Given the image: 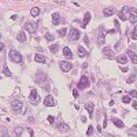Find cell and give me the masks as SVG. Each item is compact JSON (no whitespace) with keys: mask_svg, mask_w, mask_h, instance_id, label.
Returning <instances> with one entry per match:
<instances>
[{"mask_svg":"<svg viewBox=\"0 0 137 137\" xmlns=\"http://www.w3.org/2000/svg\"><path fill=\"white\" fill-rule=\"evenodd\" d=\"M23 108V104H22V101L18 100V99H15V100L11 101V110L14 111L15 114H19Z\"/></svg>","mask_w":137,"mask_h":137,"instance_id":"cell-3","label":"cell"},{"mask_svg":"<svg viewBox=\"0 0 137 137\" xmlns=\"http://www.w3.org/2000/svg\"><path fill=\"white\" fill-rule=\"evenodd\" d=\"M29 122H36V119H34V118H32V116H30V118H29Z\"/></svg>","mask_w":137,"mask_h":137,"instance_id":"cell-49","label":"cell"},{"mask_svg":"<svg viewBox=\"0 0 137 137\" xmlns=\"http://www.w3.org/2000/svg\"><path fill=\"white\" fill-rule=\"evenodd\" d=\"M29 100H30V103H32L33 106H36V104L40 103V97H39V93H37L36 89H32L30 96H29Z\"/></svg>","mask_w":137,"mask_h":137,"instance_id":"cell-6","label":"cell"},{"mask_svg":"<svg viewBox=\"0 0 137 137\" xmlns=\"http://www.w3.org/2000/svg\"><path fill=\"white\" fill-rule=\"evenodd\" d=\"M62 22H65V21H63V18L60 17V14H58V12H54V14H52V23L56 26V25L62 23Z\"/></svg>","mask_w":137,"mask_h":137,"instance_id":"cell-12","label":"cell"},{"mask_svg":"<svg viewBox=\"0 0 137 137\" xmlns=\"http://www.w3.org/2000/svg\"><path fill=\"white\" fill-rule=\"evenodd\" d=\"M43 87H44V88H43V89H45V91H49V89H51L48 84H45V85H43Z\"/></svg>","mask_w":137,"mask_h":137,"instance_id":"cell-43","label":"cell"},{"mask_svg":"<svg viewBox=\"0 0 137 137\" xmlns=\"http://www.w3.org/2000/svg\"><path fill=\"white\" fill-rule=\"evenodd\" d=\"M27 132H29V134H30V136H34V132H33L32 129H27Z\"/></svg>","mask_w":137,"mask_h":137,"instance_id":"cell-45","label":"cell"},{"mask_svg":"<svg viewBox=\"0 0 137 137\" xmlns=\"http://www.w3.org/2000/svg\"><path fill=\"white\" fill-rule=\"evenodd\" d=\"M8 58L11 59V62H14V63H21L22 62V55H21V52L17 51V49H10Z\"/></svg>","mask_w":137,"mask_h":137,"instance_id":"cell-1","label":"cell"},{"mask_svg":"<svg viewBox=\"0 0 137 137\" xmlns=\"http://www.w3.org/2000/svg\"><path fill=\"white\" fill-rule=\"evenodd\" d=\"M130 37H132V40H137V30H136V27H134V29L132 30Z\"/></svg>","mask_w":137,"mask_h":137,"instance_id":"cell-31","label":"cell"},{"mask_svg":"<svg viewBox=\"0 0 137 137\" xmlns=\"http://www.w3.org/2000/svg\"><path fill=\"white\" fill-rule=\"evenodd\" d=\"M93 107H95V106H93V103H91V101L85 104V110L88 111V114H89V118L93 116Z\"/></svg>","mask_w":137,"mask_h":137,"instance_id":"cell-15","label":"cell"},{"mask_svg":"<svg viewBox=\"0 0 137 137\" xmlns=\"http://www.w3.org/2000/svg\"><path fill=\"white\" fill-rule=\"evenodd\" d=\"M132 106H133V108H137V101L133 100V101H132Z\"/></svg>","mask_w":137,"mask_h":137,"instance_id":"cell-44","label":"cell"},{"mask_svg":"<svg viewBox=\"0 0 137 137\" xmlns=\"http://www.w3.org/2000/svg\"><path fill=\"white\" fill-rule=\"evenodd\" d=\"M3 73L7 75V77H12L11 71H10V70H8V67H7V66H3Z\"/></svg>","mask_w":137,"mask_h":137,"instance_id":"cell-29","label":"cell"},{"mask_svg":"<svg viewBox=\"0 0 137 137\" xmlns=\"http://www.w3.org/2000/svg\"><path fill=\"white\" fill-rule=\"evenodd\" d=\"M92 133H93V126H89V128H88V132H87V136H91Z\"/></svg>","mask_w":137,"mask_h":137,"instance_id":"cell-37","label":"cell"},{"mask_svg":"<svg viewBox=\"0 0 137 137\" xmlns=\"http://www.w3.org/2000/svg\"><path fill=\"white\" fill-rule=\"evenodd\" d=\"M107 33H110V34H114V33H115V29H110Z\"/></svg>","mask_w":137,"mask_h":137,"instance_id":"cell-46","label":"cell"},{"mask_svg":"<svg viewBox=\"0 0 137 137\" xmlns=\"http://www.w3.org/2000/svg\"><path fill=\"white\" fill-rule=\"evenodd\" d=\"M17 39H18L19 43H25V41H26V34H25V32H19L18 36H17Z\"/></svg>","mask_w":137,"mask_h":137,"instance_id":"cell-22","label":"cell"},{"mask_svg":"<svg viewBox=\"0 0 137 137\" xmlns=\"http://www.w3.org/2000/svg\"><path fill=\"white\" fill-rule=\"evenodd\" d=\"M84 43H85V44H89V37H88V36L84 37Z\"/></svg>","mask_w":137,"mask_h":137,"instance_id":"cell-42","label":"cell"},{"mask_svg":"<svg viewBox=\"0 0 137 137\" xmlns=\"http://www.w3.org/2000/svg\"><path fill=\"white\" fill-rule=\"evenodd\" d=\"M129 96H130V97H136V91H130V93H129Z\"/></svg>","mask_w":137,"mask_h":137,"instance_id":"cell-39","label":"cell"},{"mask_svg":"<svg viewBox=\"0 0 137 137\" xmlns=\"http://www.w3.org/2000/svg\"><path fill=\"white\" fill-rule=\"evenodd\" d=\"M4 49V44L3 43H0V51H3Z\"/></svg>","mask_w":137,"mask_h":137,"instance_id":"cell-48","label":"cell"},{"mask_svg":"<svg viewBox=\"0 0 137 137\" xmlns=\"http://www.w3.org/2000/svg\"><path fill=\"white\" fill-rule=\"evenodd\" d=\"M81 67H82V70H85V68H87V67H88V63H84V65H82V66H81Z\"/></svg>","mask_w":137,"mask_h":137,"instance_id":"cell-47","label":"cell"},{"mask_svg":"<svg viewBox=\"0 0 137 137\" xmlns=\"http://www.w3.org/2000/svg\"><path fill=\"white\" fill-rule=\"evenodd\" d=\"M30 14H32V17H37V15L40 14V8L39 7H33V8L30 10Z\"/></svg>","mask_w":137,"mask_h":137,"instance_id":"cell-28","label":"cell"},{"mask_svg":"<svg viewBox=\"0 0 137 137\" xmlns=\"http://www.w3.org/2000/svg\"><path fill=\"white\" fill-rule=\"evenodd\" d=\"M45 40H47L48 43H52L55 40V36L52 33H45Z\"/></svg>","mask_w":137,"mask_h":137,"instance_id":"cell-26","label":"cell"},{"mask_svg":"<svg viewBox=\"0 0 137 137\" xmlns=\"http://www.w3.org/2000/svg\"><path fill=\"white\" fill-rule=\"evenodd\" d=\"M73 95H74V97H78V95H80V93H78L77 89H73Z\"/></svg>","mask_w":137,"mask_h":137,"instance_id":"cell-40","label":"cell"},{"mask_svg":"<svg viewBox=\"0 0 137 137\" xmlns=\"http://www.w3.org/2000/svg\"><path fill=\"white\" fill-rule=\"evenodd\" d=\"M89 85H91L89 78H88L87 75H82V77L80 78V81H78L77 88H78V89H88V88H89Z\"/></svg>","mask_w":137,"mask_h":137,"instance_id":"cell-4","label":"cell"},{"mask_svg":"<svg viewBox=\"0 0 137 137\" xmlns=\"http://www.w3.org/2000/svg\"><path fill=\"white\" fill-rule=\"evenodd\" d=\"M0 39H1V33H0Z\"/></svg>","mask_w":137,"mask_h":137,"instance_id":"cell-51","label":"cell"},{"mask_svg":"<svg viewBox=\"0 0 137 137\" xmlns=\"http://www.w3.org/2000/svg\"><path fill=\"white\" fill-rule=\"evenodd\" d=\"M36 81L37 84H41L43 81H47V75L45 74H43V73H37V77H36Z\"/></svg>","mask_w":137,"mask_h":137,"instance_id":"cell-18","label":"cell"},{"mask_svg":"<svg viewBox=\"0 0 137 137\" xmlns=\"http://www.w3.org/2000/svg\"><path fill=\"white\" fill-rule=\"evenodd\" d=\"M81 37V32L75 27H71L70 32H68V40H71V41H77L78 39Z\"/></svg>","mask_w":137,"mask_h":137,"instance_id":"cell-5","label":"cell"},{"mask_svg":"<svg viewBox=\"0 0 137 137\" xmlns=\"http://www.w3.org/2000/svg\"><path fill=\"white\" fill-rule=\"evenodd\" d=\"M91 18H92V14L88 11L87 14H85V17H84V21L81 22V26H82V27H87V25H88V22L91 21Z\"/></svg>","mask_w":137,"mask_h":137,"instance_id":"cell-14","label":"cell"},{"mask_svg":"<svg viewBox=\"0 0 137 137\" xmlns=\"http://www.w3.org/2000/svg\"><path fill=\"white\" fill-rule=\"evenodd\" d=\"M63 55H65L67 59H71V58H73V54H71V51H70V48H68V47L63 48Z\"/></svg>","mask_w":137,"mask_h":137,"instance_id":"cell-19","label":"cell"},{"mask_svg":"<svg viewBox=\"0 0 137 137\" xmlns=\"http://www.w3.org/2000/svg\"><path fill=\"white\" fill-rule=\"evenodd\" d=\"M25 30L29 33H36L37 32V22H26L25 23Z\"/></svg>","mask_w":137,"mask_h":137,"instance_id":"cell-7","label":"cell"},{"mask_svg":"<svg viewBox=\"0 0 137 137\" xmlns=\"http://www.w3.org/2000/svg\"><path fill=\"white\" fill-rule=\"evenodd\" d=\"M116 62H118V63H122V65H125V63L128 62V58H126L125 55H118V56H116Z\"/></svg>","mask_w":137,"mask_h":137,"instance_id":"cell-23","label":"cell"},{"mask_svg":"<svg viewBox=\"0 0 137 137\" xmlns=\"http://www.w3.org/2000/svg\"><path fill=\"white\" fill-rule=\"evenodd\" d=\"M48 122H49L51 125H54V123H55V118L52 115H49V116H48Z\"/></svg>","mask_w":137,"mask_h":137,"instance_id":"cell-36","label":"cell"},{"mask_svg":"<svg viewBox=\"0 0 137 137\" xmlns=\"http://www.w3.org/2000/svg\"><path fill=\"white\" fill-rule=\"evenodd\" d=\"M11 19H12V21H15V19H18V17H17V15H12Z\"/></svg>","mask_w":137,"mask_h":137,"instance_id":"cell-50","label":"cell"},{"mask_svg":"<svg viewBox=\"0 0 137 137\" xmlns=\"http://www.w3.org/2000/svg\"><path fill=\"white\" fill-rule=\"evenodd\" d=\"M136 129H137V126H133V128L129 130L128 134H129V136H133V137H134V136H136Z\"/></svg>","mask_w":137,"mask_h":137,"instance_id":"cell-32","label":"cell"},{"mask_svg":"<svg viewBox=\"0 0 137 137\" xmlns=\"http://www.w3.org/2000/svg\"><path fill=\"white\" fill-rule=\"evenodd\" d=\"M115 12V10L113 8V7H107V8H104V11H103V14H104V17H111V15Z\"/></svg>","mask_w":137,"mask_h":137,"instance_id":"cell-20","label":"cell"},{"mask_svg":"<svg viewBox=\"0 0 137 137\" xmlns=\"http://www.w3.org/2000/svg\"><path fill=\"white\" fill-rule=\"evenodd\" d=\"M130 100H132L130 96H123V97H122V101H123V103H130Z\"/></svg>","mask_w":137,"mask_h":137,"instance_id":"cell-35","label":"cell"},{"mask_svg":"<svg viewBox=\"0 0 137 137\" xmlns=\"http://www.w3.org/2000/svg\"><path fill=\"white\" fill-rule=\"evenodd\" d=\"M66 33H67V30H66V27H63V29H60L59 32H58V34H59L60 37H63L66 34Z\"/></svg>","mask_w":137,"mask_h":137,"instance_id":"cell-33","label":"cell"},{"mask_svg":"<svg viewBox=\"0 0 137 137\" xmlns=\"http://www.w3.org/2000/svg\"><path fill=\"white\" fill-rule=\"evenodd\" d=\"M134 77H136V75H133V77L128 78V81H126V82H128V84H132V82H134V81H136V78H134Z\"/></svg>","mask_w":137,"mask_h":137,"instance_id":"cell-38","label":"cell"},{"mask_svg":"<svg viewBox=\"0 0 137 137\" xmlns=\"http://www.w3.org/2000/svg\"><path fill=\"white\" fill-rule=\"evenodd\" d=\"M111 121H113V123L116 126V128H121V129H122L123 126H125V125H123V122H122V121H121V119H118V118H113Z\"/></svg>","mask_w":137,"mask_h":137,"instance_id":"cell-21","label":"cell"},{"mask_svg":"<svg viewBox=\"0 0 137 137\" xmlns=\"http://www.w3.org/2000/svg\"><path fill=\"white\" fill-rule=\"evenodd\" d=\"M59 67H60V70L62 71H65V73H67V71H70L73 68V65L70 62H66V60H62V62H59Z\"/></svg>","mask_w":137,"mask_h":137,"instance_id":"cell-8","label":"cell"},{"mask_svg":"<svg viewBox=\"0 0 137 137\" xmlns=\"http://www.w3.org/2000/svg\"><path fill=\"white\" fill-rule=\"evenodd\" d=\"M49 51L52 52V54H56L58 51H59V44H51V47H49Z\"/></svg>","mask_w":137,"mask_h":137,"instance_id":"cell-25","label":"cell"},{"mask_svg":"<svg viewBox=\"0 0 137 137\" xmlns=\"http://www.w3.org/2000/svg\"><path fill=\"white\" fill-rule=\"evenodd\" d=\"M106 34H107V32H106L104 26L101 25V26L99 27V34H97V44L99 45H103L106 43Z\"/></svg>","mask_w":137,"mask_h":137,"instance_id":"cell-2","label":"cell"},{"mask_svg":"<svg viewBox=\"0 0 137 137\" xmlns=\"http://www.w3.org/2000/svg\"><path fill=\"white\" fill-rule=\"evenodd\" d=\"M55 3H58V4H65L66 0H55Z\"/></svg>","mask_w":137,"mask_h":137,"instance_id":"cell-41","label":"cell"},{"mask_svg":"<svg viewBox=\"0 0 137 137\" xmlns=\"http://www.w3.org/2000/svg\"><path fill=\"white\" fill-rule=\"evenodd\" d=\"M78 55H80L81 58H85V56L88 55V52H87L85 49H84L82 47H78Z\"/></svg>","mask_w":137,"mask_h":137,"instance_id":"cell-27","label":"cell"},{"mask_svg":"<svg viewBox=\"0 0 137 137\" xmlns=\"http://www.w3.org/2000/svg\"><path fill=\"white\" fill-rule=\"evenodd\" d=\"M34 60H36L37 63H45L47 62V58H45L43 54H36L34 55Z\"/></svg>","mask_w":137,"mask_h":137,"instance_id":"cell-16","label":"cell"},{"mask_svg":"<svg viewBox=\"0 0 137 137\" xmlns=\"http://www.w3.org/2000/svg\"><path fill=\"white\" fill-rule=\"evenodd\" d=\"M129 12H130V17H129V21L132 23H136L137 22V15H136V8H129Z\"/></svg>","mask_w":137,"mask_h":137,"instance_id":"cell-13","label":"cell"},{"mask_svg":"<svg viewBox=\"0 0 137 137\" xmlns=\"http://www.w3.org/2000/svg\"><path fill=\"white\" fill-rule=\"evenodd\" d=\"M55 126H56V129L60 132V133H67V132L70 130V128H68V125L66 122H56Z\"/></svg>","mask_w":137,"mask_h":137,"instance_id":"cell-9","label":"cell"},{"mask_svg":"<svg viewBox=\"0 0 137 137\" xmlns=\"http://www.w3.org/2000/svg\"><path fill=\"white\" fill-rule=\"evenodd\" d=\"M103 56L107 58V59H113L114 58V51L110 47H104L103 48Z\"/></svg>","mask_w":137,"mask_h":137,"instance_id":"cell-10","label":"cell"},{"mask_svg":"<svg viewBox=\"0 0 137 137\" xmlns=\"http://www.w3.org/2000/svg\"><path fill=\"white\" fill-rule=\"evenodd\" d=\"M22 133H23V128H22V126H18V128H15V130H14V136L19 137V136H22Z\"/></svg>","mask_w":137,"mask_h":137,"instance_id":"cell-24","label":"cell"},{"mask_svg":"<svg viewBox=\"0 0 137 137\" xmlns=\"http://www.w3.org/2000/svg\"><path fill=\"white\" fill-rule=\"evenodd\" d=\"M44 106H45V107H52V106H55V99L52 97L51 95L45 96V97H44Z\"/></svg>","mask_w":137,"mask_h":137,"instance_id":"cell-11","label":"cell"},{"mask_svg":"<svg viewBox=\"0 0 137 137\" xmlns=\"http://www.w3.org/2000/svg\"><path fill=\"white\" fill-rule=\"evenodd\" d=\"M118 17L122 19V21H126V19H128V17H126V14H125L123 11H119V12H118Z\"/></svg>","mask_w":137,"mask_h":137,"instance_id":"cell-30","label":"cell"},{"mask_svg":"<svg viewBox=\"0 0 137 137\" xmlns=\"http://www.w3.org/2000/svg\"><path fill=\"white\" fill-rule=\"evenodd\" d=\"M114 25H115V30H116V32L121 33V26H119V22H118V21H114Z\"/></svg>","mask_w":137,"mask_h":137,"instance_id":"cell-34","label":"cell"},{"mask_svg":"<svg viewBox=\"0 0 137 137\" xmlns=\"http://www.w3.org/2000/svg\"><path fill=\"white\" fill-rule=\"evenodd\" d=\"M126 55H129V58L132 59V62H133L134 65H136V63H137V56H136V52H134V51H132V49H128V51H126Z\"/></svg>","mask_w":137,"mask_h":137,"instance_id":"cell-17","label":"cell"}]
</instances>
